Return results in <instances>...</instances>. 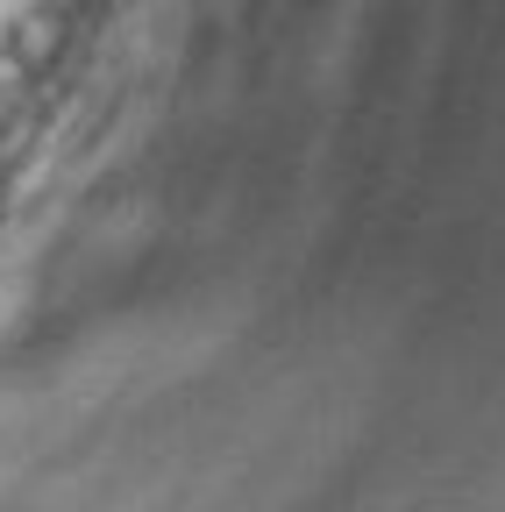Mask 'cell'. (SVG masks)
I'll use <instances>...</instances> for the list:
<instances>
[{
    "instance_id": "6da1fadb",
    "label": "cell",
    "mask_w": 505,
    "mask_h": 512,
    "mask_svg": "<svg viewBox=\"0 0 505 512\" xmlns=\"http://www.w3.org/2000/svg\"><path fill=\"white\" fill-rule=\"evenodd\" d=\"M8 50H15V72H50L57 50H65V15H57V8H29L15 22Z\"/></svg>"
}]
</instances>
